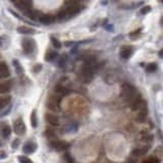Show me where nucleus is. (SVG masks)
Instances as JSON below:
<instances>
[{
    "label": "nucleus",
    "instance_id": "423d86ee",
    "mask_svg": "<svg viewBox=\"0 0 163 163\" xmlns=\"http://www.w3.org/2000/svg\"><path fill=\"white\" fill-rule=\"evenodd\" d=\"M50 146L56 151H65L69 147L68 144L63 142V141H52L50 143Z\"/></svg>",
    "mask_w": 163,
    "mask_h": 163
},
{
    "label": "nucleus",
    "instance_id": "bb28decb",
    "mask_svg": "<svg viewBox=\"0 0 163 163\" xmlns=\"http://www.w3.org/2000/svg\"><path fill=\"white\" fill-rule=\"evenodd\" d=\"M151 6H149V5H146V6H144V7H142L141 8V14H147V13H149L150 11H151Z\"/></svg>",
    "mask_w": 163,
    "mask_h": 163
},
{
    "label": "nucleus",
    "instance_id": "20e7f679",
    "mask_svg": "<svg viewBox=\"0 0 163 163\" xmlns=\"http://www.w3.org/2000/svg\"><path fill=\"white\" fill-rule=\"evenodd\" d=\"M13 129H14V133L18 136H23L25 135L26 133V124L21 119H18V120L14 121L13 123Z\"/></svg>",
    "mask_w": 163,
    "mask_h": 163
},
{
    "label": "nucleus",
    "instance_id": "a211bd4d",
    "mask_svg": "<svg viewBox=\"0 0 163 163\" xmlns=\"http://www.w3.org/2000/svg\"><path fill=\"white\" fill-rule=\"evenodd\" d=\"M0 134H1V136L3 137L4 139H7L9 136H10V134H11V128L9 126H5L4 128H2L1 131H0Z\"/></svg>",
    "mask_w": 163,
    "mask_h": 163
},
{
    "label": "nucleus",
    "instance_id": "b1692460",
    "mask_svg": "<svg viewBox=\"0 0 163 163\" xmlns=\"http://www.w3.org/2000/svg\"><path fill=\"white\" fill-rule=\"evenodd\" d=\"M145 118H146V114L142 113V112H140V113L137 115L136 117V120L139 122V123H142V122L145 121Z\"/></svg>",
    "mask_w": 163,
    "mask_h": 163
},
{
    "label": "nucleus",
    "instance_id": "f8f14e48",
    "mask_svg": "<svg viewBox=\"0 0 163 163\" xmlns=\"http://www.w3.org/2000/svg\"><path fill=\"white\" fill-rule=\"evenodd\" d=\"M143 105H144L143 100L141 99L140 97H138V98H136V99H134V101L131 105V108L133 111H138L139 109L142 108Z\"/></svg>",
    "mask_w": 163,
    "mask_h": 163
},
{
    "label": "nucleus",
    "instance_id": "0eeeda50",
    "mask_svg": "<svg viewBox=\"0 0 163 163\" xmlns=\"http://www.w3.org/2000/svg\"><path fill=\"white\" fill-rule=\"evenodd\" d=\"M21 46H23V49L26 53H31V52L34 50V46H35L34 41L31 39H25V40H23Z\"/></svg>",
    "mask_w": 163,
    "mask_h": 163
},
{
    "label": "nucleus",
    "instance_id": "f704fd0d",
    "mask_svg": "<svg viewBox=\"0 0 163 163\" xmlns=\"http://www.w3.org/2000/svg\"><path fill=\"white\" fill-rule=\"evenodd\" d=\"M36 68H34V71H39L40 69H41V65L39 64V65H37Z\"/></svg>",
    "mask_w": 163,
    "mask_h": 163
},
{
    "label": "nucleus",
    "instance_id": "4c0bfd02",
    "mask_svg": "<svg viewBox=\"0 0 163 163\" xmlns=\"http://www.w3.org/2000/svg\"><path fill=\"white\" fill-rule=\"evenodd\" d=\"M0 146H1V142H0Z\"/></svg>",
    "mask_w": 163,
    "mask_h": 163
},
{
    "label": "nucleus",
    "instance_id": "7c9ffc66",
    "mask_svg": "<svg viewBox=\"0 0 163 163\" xmlns=\"http://www.w3.org/2000/svg\"><path fill=\"white\" fill-rule=\"evenodd\" d=\"M143 163H159V161H158V159H156V158L150 157V158H148V159L146 160L145 162H143Z\"/></svg>",
    "mask_w": 163,
    "mask_h": 163
},
{
    "label": "nucleus",
    "instance_id": "c9c22d12",
    "mask_svg": "<svg viewBox=\"0 0 163 163\" xmlns=\"http://www.w3.org/2000/svg\"><path fill=\"white\" fill-rule=\"evenodd\" d=\"M160 25H162V26H163V18H161V21H160Z\"/></svg>",
    "mask_w": 163,
    "mask_h": 163
},
{
    "label": "nucleus",
    "instance_id": "9d476101",
    "mask_svg": "<svg viewBox=\"0 0 163 163\" xmlns=\"http://www.w3.org/2000/svg\"><path fill=\"white\" fill-rule=\"evenodd\" d=\"M40 21L44 25H51L55 21V18L51 14H42L39 18Z\"/></svg>",
    "mask_w": 163,
    "mask_h": 163
},
{
    "label": "nucleus",
    "instance_id": "ddd939ff",
    "mask_svg": "<svg viewBox=\"0 0 163 163\" xmlns=\"http://www.w3.org/2000/svg\"><path fill=\"white\" fill-rule=\"evenodd\" d=\"M16 31H18V33H21V34H23V35H31V34H34L35 33V30L31 29L30 27H25V26L18 27V29H16Z\"/></svg>",
    "mask_w": 163,
    "mask_h": 163
},
{
    "label": "nucleus",
    "instance_id": "6e6552de",
    "mask_svg": "<svg viewBox=\"0 0 163 163\" xmlns=\"http://www.w3.org/2000/svg\"><path fill=\"white\" fill-rule=\"evenodd\" d=\"M10 76V71L5 62L0 63V79H6Z\"/></svg>",
    "mask_w": 163,
    "mask_h": 163
},
{
    "label": "nucleus",
    "instance_id": "1a4fd4ad",
    "mask_svg": "<svg viewBox=\"0 0 163 163\" xmlns=\"http://www.w3.org/2000/svg\"><path fill=\"white\" fill-rule=\"evenodd\" d=\"M45 118H46L48 123L51 124V126H59V118L56 115H54V114L47 113L46 115H45Z\"/></svg>",
    "mask_w": 163,
    "mask_h": 163
},
{
    "label": "nucleus",
    "instance_id": "f3484780",
    "mask_svg": "<svg viewBox=\"0 0 163 163\" xmlns=\"http://www.w3.org/2000/svg\"><path fill=\"white\" fill-rule=\"evenodd\" d=\"M55 92L60 96H65V95L68 94V89H66L65 87H63V86H61V85H57L56 87H55Z\"/></svg>",
    "mask_w": 163,
    "mask_h": 163
},
{
    "label": "nucleus",
    "instance_id": "e433bc0d",
    "mask_svg": "<svg viewBox=\"0 0 163 163\" xmlns=\"http://www.w3.org/2000/svg\"><path fill=\"white\" fill-rule=\"evenodd\" d=\"M161 2H162V3H163V0H161Z\"/></svg>",
    "mask_w": 163,
    "mask_h": 163
},
{
    "label": "nucleus",
    "instance_id": "aec40b11",
    "mask_svg": "<svg viewBox=\"0 0 163 163\" xmlns=\"http://www.w3.org/2000/svg\"><path fill=\"white\" fill-rule=\"evenodd\" d=\"M11 98L10 96H5V97H0V109L4 108L6 105H8V103L10 102Z\"/></svg>",
    "mask_w": 163,
    "mask_h": 163
},
{
    "label": "nucleus",
    "instance_id": "393cba45",
    "mask_svg": "<svg viewBox=\"0 0 163 163\" xmlns=\"http://www.w3.org/2000/svg\"><path fill=\"white\" fill-rule=\"evenodd\" d=\"M51 42L52 44H53V46L56 48V49H59V48L61 47V43L59 42V40H57L56 38L54 37H51Z\"/></svg>",
    "mask_w": 163,
    "mask_h": 163
},
{
    "label": "nucleus",
    "instance_id": "dca6fc26",
    "mask_svg": "<svg viewBox=\"0 0 163 163\" xmlns=\"http://www.w3.org/2000/svg\"><path fill=\"white\" fill-rule=\"evenodd\" d=\"M31 6H32V0H20V7L21 9L30 11Z\"/></svg>",
    "mask_w": 163,
    "mask_h": 163
},
{
    "label": "nucleus",
    "instance_id": "6ab92c4d",
    "mask_svg": "<svg viewBox=\"0 0 163 163\" xmlns=\"http://www.w3.org/2000/svg\"><path fill=\"white\" fill-rule=\"evenodd\" d=\"M57 55L58 54H57L55 51H51V50H49V51L46 53V55H45V59H46V61H53L54 59H56Z\"/></svg>",
    "mask_w": 163,
    "mask_h": 163
},
{
    "label": "nucleus",
    "instance_id": "473e14b6",
    "mask_svg": "<svg viewBox=\"0 0 163 163\" xmlns=\"http://www.w3.org/2000/svg\"><path fill=\"white\" fill-rule=\"evenodd\" d=\"M5 157H6L5 151H0V158H5Z\"/></svg>",
    "mask_w": 163,
    "mask_h": 163
},
{
    "label": "nucleus",
    "instance_id": "5701e85b",
    "mask_svg": "<svg viewBox=\"0 0 163 163\" xmlns=\"http://www.w3.org/2000/svg\"><path fill=\"white\" fill-rule=\"evenodd\" d=\"M141 29H139V30H137L135 31V32H133V33H131L129 34V37H131V39H133V40H136V39H138L139 37H140V35H141Z\"/></svg>",
    "mask_w": 163,
    "mask_h": 163
},
{
    "label": "nucleus",
    "instance_id": "c756f323",
    "mask_svg": "<svg viewBox=\"0 0 163 163\" xmlns=\"http://www.w3.org/2000/svg\"><path fill=\"white\" fill-rule=\"evenodd\" d=\"M64 160H65L66 162L68 163H73V158L70 156V154H69V153H68L66 152L65 154H64Z\"/></svg>",
    "mask_w": 163,
    "mask_h": 163
},
{
    "label": "nucleus",
    "instance_id": "72a5a7b5",
    "mask_svg": "<svg viewBox=\"0 0 163 163\" xmlns=\"http://www.w3.org/2000/svg\"><path fill=\"white\" fill-rule=\"evenodd\" d=\"M158 55H159L160 58H162V59H163V48H162L161 50H160L159 52H158Z\"/></svg>",
    "mask_w": 163,
    "mask_h": 163
},
{
    "label": "nucleus",
    "instance_id": "2f4dec72",
    "mask_svg": "<svg viewBox=\"0 0 163 163\" xmlns=\"http://www.w3.org/2000/svg\"><path fill=\"white\" fill-rule=\"evenodd\" d=\"M18 145H20V140H18V139H15L12 143V148L13 149H16V148L18 147Z\"/></svg>",
    "mask_w": 163,
    "mask_h": 163
},
{
    "label": "nucleus",
    "instance_id": "f03ea898",
    "mask_svg": "<svg viewBox=\"0 0 163 163\" xmlns=\"http://www.w3.org/2000/svg\"><path fill=\"white\" fill-rule=\"evenodd\" d=\"M136 94V89L131 84L124 83L121 86V97L124 100H131L134 99Z\"/></svg>",
    "mask_w": 163,
    "mask_h": 163
},
{
    "label": "nucleus",
    "instance_id": "9b49d317",
    "mask_svg": "<svg viewBox=\"0 0 163 163\" xmlns=\"http://www.w3.org/2000/svg\"><path fill=\"white\" fill-rule=\"evenodd\" d=\"M133 53V49L131 46H123L120 50V57L123 59H128L131 56Z\"/></svg>",
    "mask_w": 163,
    "mask_h": 163
},
{
    "label": "nucleus",
    "instance_id": "a878e982",
    "mask_svg": "<svg viewBox=\"0 0 163 163\" xmlns=\"http://www.w3.org/2000/svg\"><path fill=\"white\" fill-rule=\"evenodd\" d=\"M18 160L21 163H33L32 160L27 156H18Z\"/></svg>",
    "mask_w": 163,
    "mask_h": 163
},
{
    "label": "nucleus",
    "instance_id": "c85d7f7f",
    "mask_svg": "<svg viewBox=\"0 0 163 163\" xmlns=\"http://www.w3.org/2000/svg\"><path fill=\"white\" fill-rule=\"evenodd\" d=\"M45 135H46L47 138H56V134L53 131H51V129H47L45 131Z\"/></svg>",
    "mask_w": 163,
    "mask_h": 163
},
{
    "label": "nucleus",
    "instance_id": "4be33fe9",
    "mask_svg": "<svg viewBox=\"0 0 163 163\" xmlns=\"http://www.w3.org/2000/svg\"><path fill=\"white\" fill-rule=\"evenodd\" d=\"M146 70L148 73H154V71L157 70V64L155 62H152V63H149L146 68Z\"/></svg>",
    "mask_w": 163,
    "mask_h": 163
},
{
    "label": "nucleus",
    "instance_id": "4468645a",
    "mask_svg": "<svg viewBox=\"0 0 163 163\" xmlns=\"http://www.w3.org/2000/svg\"><path fill=\"white\" fill-rule=\"evenodd\" d=\"M10 83L9 82H3V83H0V93L1 94H6L10 91Z\"/></svg>",
    "mask_w": 163,
    "mask_h": 163
},
{
    "label": "nucleus",
    "instance_id": "f257e3e1",
    "mask_svg": "<svg viewBox=\"0 0 163 163\" xmlns=\"http://www.w3.org/2000/svg\"><path fill=\"white\" fill-rule=\"evenodd\" d=\"M95 73V64L85 63V65L82 68V79L84 83H90L93 80Z\"/></svg>",
    "mask_w": 163,
    "mask_h": 163
},
{
    "label": "nucleus",
    "instance_id": "7ed1b4c3",
    "mask_svg": "<svg viewBox=\"0 0 163 163\" xmlns=\"http://www.w3.org/2000/svg\"><path fill=\"white\" fill-rule=\"evenodd\" d=\"M47 107L48 109L52 111H59L60 108V98L58 96H50L49 99L47 100Z\"/></svg>",
    "mask_w": 163,
    "mask_h": 163
},
{
    "label": "nucleus",
    "instance_id": "2eb2a0df",
    "mask_svg": "<svg viewBox=\"0 0 163 163\" xmlns=\"http://www.w3.org/2000/svg\"><path fill=\"white\" fill-rule=\"evenodd\" d=\"M35 150H36V145L33 143H27L23 148V151L25 153H27V154H31V153H33Z\"/></svg>",
    "mask_w": 163,
    "mask_h": 163
},
{
    "label": "nucleus",
    "instance_id": "cd10ccee",
    "mask_svg": "<svg viewBox=\"0 0 163 163\" xmlns=\"http://www.w3.org/2000/svg\"><path fill=\"white\" fill-rule=\"evenodd\" d=\"M13 64L15 65L16 73H23V68H21V65L20 64V62L16 61V60H14V61H13Z\"/></svg>",
    "mask_w": 163,
    "mask_h": 163
},
{
    "label": "nucleus",
    "instance_id": "412c9836",
    "mask_svg": "<svg viewBox=\"0 0 163 163\" xmlns=\"http://www.w3.org/2000/svg\"><path fill=\"white\" fill-rule=\"evenodd\" d=\"M31 124H32V126L34 128H37L38 126V120H37V113H36V110L32 112V114H31Z\"/></svg>",
    "mask_w": 163,
    "mask_h": 163
},
{
    "label": "nucleus",
    "instance_id": "39448f33",
    "mask_svg": "<svg viewBox=\"0 0 163 163\" xmlns=\"http://www.w3.org/2000/svg\"><path fill=\"white\" fill-rule=\"evenodd\" d=\"M66 13V16H73L80 11V5L78 2H73V3L68 4V7L64 9Z\"/></svg>",
    "mask_w": 163,
    "mask_h": 163
}]
</instances>
